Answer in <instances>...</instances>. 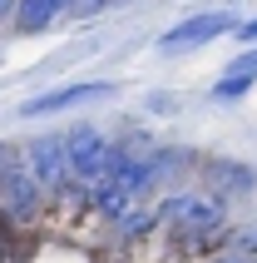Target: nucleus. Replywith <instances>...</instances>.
<instances>
[{"mask_svg":"<svg viewBox=\"0 0 257 263\" xmlns=\"http://www.w3.org/2000/svg\"><path fill=\"white\" fill-rule=\"evenodd\" d=\"M198 189L223 199V204H243L257 194V169L247 159H203L198 164Z\"/></svg>","mask_w":257,"mask_h":263,"instance_id":"6","label":"nucleus"},{"mask_svg":"<svg viewBox=\"0 0 257 263\" xmlns=\"http://www.w3.org/2000/svg\"><path fill=\"white\" fill-rule=\"evenodd\" d=\"M203 263H257V258H247V253H238V249H228V243H218L213 253H203Z\"/></svg>","mask_w":257,"mask_h":263,"instance_id":"12","label":"nucleus"},{"mask_svg":"<svg viewBox=\"0 0 257 263\" xmlns=\"http://www.w3.org/2000/svg\"><path fill=\"white\" fill-rule=\"evenodd\" d=\"M154 204H158V234L183 258L213 253L232 229V214H228L232 204H223V199H213L203 189H168V194H158Z\"/></svg>","mask_w":257,"mask_h":263,"instance_id":"1","label":"nucleus"},{"mask_svg":"<svg viewBox=\"0 0 257 263\" xmlns=\"http://www.w3.org/2000/svg\"><path fill=\"white\" fill-rule=\"evenodd\" d=\"M228 249L247 253V258H257V223H243V229H228V238H223Z\"/></svg>","mask_w":257,"mask_h":263,"instance_id":"11","label":"nucleus"},{"mask_svg":"<svg viewBox=\"0 0 257 263\" xmlns=\"http://www.w3.org/2000/svg\"><path fill=\"white\" fill-rule=\"evenodd\" d=\"M109 238H114L119 249H139V243H148V238H158V204L154 199H143V204H134L124 214V219L109 229Z\"/></svg>","mask_w":257,"mask_h":263,"instance_id":"8","label":"nucleus"},{"mask_svg":"<svg viewBox=\"0 0 257 263\" xmlns=\"http://www.w3.org/2000/svg\"><path fill=\"white\" fill-rule=\"evenodd\" d=\"M55 20H65V0H15L10 10L15 35H45Z\"/></svg>","mask_w":257,"mask_h":263,"instance_id":"9","label":"nucleus"},{"mask_svg":"<svg viewBox=\"0 0 257 263\" xmlns=\"http://www.w3.org/2000/svg\"><path fill=\"white\" fill-rule=\"evenodd\" d=\"M238 30V5H223V10H198V15H183L178 25H168L163 35H158V55L163 60H178V55H193V50H203V45L223 40V35H232Z\"/></svg>","mask_w":257,"mask_h":263,"instance_id":"2","label":"nucleus"},{"mask_svg":"<svg viewBox=\"0 0 257 263\" xmlns=\"http://www.w3.org/2000/svg\"><path fill=\"white\" fill-rule=\"evenodd\" d=\"M252 89H257V45H247V50H238V55L223 65V74H218L213 89H208V100L213 104H243Z\"/></svg>","mask_w":257,"mask_h":263,"instance_id":"7","label":"nucleus"},{"mask_svg":"<svg viewBox=\"0 0 257 263\" xmlns=\"http://www.w3.org/2000/svg\"><path fill=\"white\" fill-rule=\"evenodd\" d=\"M10 10H15V0H0V20H10Z\"/></svg>","mask_w":257,"mask_h":263,"instance_id":"14","label":"nucleus"},{"mask_svg":"<svg viewBox=\"0 0 257 263\" xmlns=\"http://www.w3.org/2000/svg\"><path fill=\"white\" fill-rule=\"evenodd\" d=\"M20 159H25L30 179H35V184H40L50 199H59V194H65V184H70L65 129H50V134H35V139H25V144H20Z\"/></svg>","mask_w":257,"mask_h":263,"instance_id":"5","label":"nucleus"},{"mask_svg":"<svg viewBox=\"0 0 257 263\" xmlns=\"http://www.w3.org/2000/svg\"><path fill=\"white\" fill-rule=\"evenodd\" d=\"M232 40L243 45V50H247V45H257V15H252V20H238V30H232Z\"/></svg>","mask_w":257,"mask_h":263,"instance_id":"13","label":"nucleus"},{"mask_svg":"<svg viewBox=\"0 0 257 263\" xmlns=\"http://www.w3.org/2000/svg\"><path fill=\"white\" fill-rule=\"evenodd\" d=\"M183 109H188V95H178V89H148L143 95V115H154V119L183 115Z\"/></svg>","mask_w":257,"mask_h":263,"instance_id":"10","label":"nucleus"},{"mask_svg":"<svg viewBox=\"0 0 257 263\" xmlns=\"http://www.w3.org/2000/svg\"><path fill=\"white\" fill-rule=\"evenodd\" d=\"M114 95H119L114 80H74V85H55V89H45V95L20 100L15 115H20V119H50V115H65V109L104 104V100H114Z\"/></svg>","mask_w":257,"mask_h":263,"instance_id":"4","label":"nucleus"},{"mask_svg":"<svg viewBox=\"0 0 257 263\" xmlns=\"http://www.w3.org/2000/svg\"><path fill=\"white\" fill-rule=\"evenodd\" d=\"M65 159H70V179L74 184H99L109 159H114V134L99 124H70L65 129Z\"/></svg>","mask_w":257,"mask_h":263,"instance_id":"3","label":"nucleus"}]
</instances>
